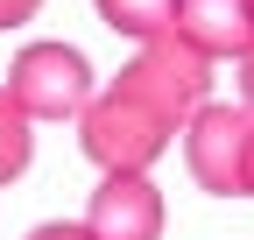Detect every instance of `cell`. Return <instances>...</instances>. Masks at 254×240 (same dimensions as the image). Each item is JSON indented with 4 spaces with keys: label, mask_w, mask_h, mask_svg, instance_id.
I'll return each instance as SVG.
<instances>
[{
    "label": "cell",
    "mask_w": 254,
    "mask_h": 240,
    "mask_svg": "<svg viewBox=\"0 0 254 240\" xmlns=\"http://www.w3.org/2000/svg\"><path fill=\"white\" fill-rule=\"evenodd\" d=\"M205 85H212V57L170 28V36L141 43L134 64L78 113V148L106 177H148V163H163V148L205 106Z\"/></svg>",
    "instance_id": "obj_1"
},
{
    "label": "cell",
    "mask_w": 254,
    "mask_h": 240,
    "mask_svg": "<svg viewBox=\"0 0 254 240\" xmlns=\"http://www.w3.org/2000/svg\"><path fill=\"white\" fill-rule=\"evenodd\" d=\"M28 240H92V233H85V226H71V219H50V226L28 233Z\"/></svg>",
    "instance_id": "obj_9"
},
{
    "label": "cell",
    "mask_w": 254,
    "mask_h": 240,
    "mask_svg": "<svg viewBox=\"0 0 254 240\" xmlns=\"http://www.w3.org/2000/svg\"><path fill=\"white\" fill-rule=\"evenodd\" d=\"M177 36L190 50H205L212 64L219 57H240L254 50V0H177Z\"/></svg>",
    "instance_id": "obj_5"
},
{
    "label": "cell",
    "mask_w": 254,
    "mask_h": 240,
    "mask_svg": "<svg viewBox=\"0 0 254 240\" xmlns=\"http://www.w3.org/2000/svg\"><path fill=\"white\" fill-rule=\"evenodd\" d=\"M184 163L212 198H254V113L247 106H198L184 127Z\"/></svg>",
    "instance_id": "obj_2"
},
{
    "label": "cell",
    "mask_w": 254,
    "mask_h": 240,
    "mask_svg": "<svg viewBox=\"0 0 254 240\" xmlns=\"http://www.w3.org/2000/svg\"><path fill=\"white\" fill-rule=\"evenodd\" d=\"M7 92L28 120H78L92 99H99V85H92V64H85V50L71 43H28L14 57V71H7Z\"/></svg>",
    "instance_id": "obj_3"
},
{
    "label": "cell",
    "mask_w": 254,
    "mask_h": 240,
    "mask_svg": "<svg viewBox=\"0 0 254 240\" xmlns=\"http://www.w3.org/2000/svg\"><path fill=\"white\" fill-rule=\"evenodd\" d=\"M92 7L113 36H134V43H155L177 28V0H92Z\"/></svg>",
    "instance_id": "obj_6"
},
{
    "label": "cell",
    "mask_w": 254,
    "mask_h": 240,
    "mask_svg": "<svg viewBox=\"0 0 254 240\" xmlns=\"http://www.w3.org/2000/svg\"><path fill=\"white\" fill-rule=\"evenodd\" d=\"M28 156H36V120H28L14 106V92L0 85V184H14V177L28 170Z\"/></svg>",
    "instance_id": "obj_7"
},
{
    "label": "cell",
    "mask_w": 254,
    "mask_h": 240,
    "mask_svg": "<svg viewBox=\"0 0 254 240\" xmlns=\"http://www.w3.org/2000/svg\"><path fill=\"white\" fill-rule=\"evenodd\" d=\"M43 0H0V28H21V21H36Z\"/></svg>",
    "instance_id": "obj_8"
},
{
    "label": "cell",
    "mask_w": 254,
    "mask_h": 240,
    "mask_svg": "<svg viewBox=\"0 0 254 240\" xmlns=\"http://www.w3.org/2000/svg\"><path fill=\"white\" fill-rule=\"evenodd\" d=\"M240 106H247V113H254V50H247V57H240Z\"/></svg>",
    "instance_id": "obj_10"
},
{
    "label": "cell",
    "mask_w": 254,
    "mask_h": 240,
    "mask_svg": "<svg viewBox=\"0 0 254 240\" xmlns=\"http://www.w3.org/2000/svg\"><path fill=\"white\" fill-rule=\"evenodd\" d=\"M92 240H163V191L148 177H99V191L85 205Z\"/></svg>",
    "instance_id": "obj_4"
}]
</instances>
